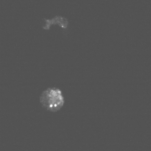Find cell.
<instances>
[{
    "label": "cell",
    "instance_id": "6da1fadb",
    "mask_svg": "<svg viewBox=\"0 0 151 151\" xmlns=\"http://www.w3.org/2000/svg\"><path fill=\"white\" fill-rule=\"evenodd\" d=\"M42 107L47 111L57 112L64 105L65 99L62 91L58 88H48L45 90L40 97Z\"/></svg>",
    "mask_w": 151,
    "mask_h": 151
},
{
    "label": "cell",
    "instance_id": "7a4b0ae2",
    "mask_svg": "<svg viewBox=\"0 0 151 151\" xmlns=\"http://www.w3.org/2000/svg\"><path fill=\"white\" fill-rule=\"evenodd\" d=\"M44 24L42 26V28L45 30H49L51 26L55 24H58L60 27L63 29H67L68 26V19L61 16H56L52 19H44Z\"/></svg>",
    "mask_w": 151,
    "mask_h": 151
}]
</instances>
